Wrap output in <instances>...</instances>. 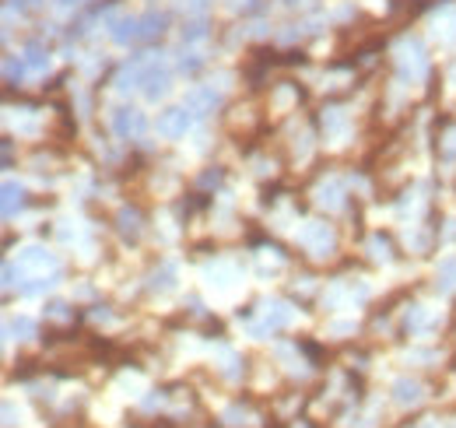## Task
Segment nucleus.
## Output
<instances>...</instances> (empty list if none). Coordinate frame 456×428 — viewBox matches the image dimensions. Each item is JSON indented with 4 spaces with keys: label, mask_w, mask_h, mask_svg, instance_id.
I'll use <instances>...</instances> for the list:
<instances>
[{
    "label": "nucleus",
    "mask_w": 456,
    "mask_h": 428,
    "mask_svg": "<svg viewBox=\"0 0 456 428\" xmlns=\"http://www.w3.org/2000/svg\"><path fill=\"white\" fill-rule=\"evenodd\" d=\"M144 95L147 99H158V95H165L169 91V71L165 67H158V64H144Z\"/></svg>",
    "instance_id": "nucleus-1"
},
{
    "label": "nucleus",
    "mask_w": 456,
    "mask_h": 428,
    "mask_svg": "<svg viewBox=\"0 0 456 428\" xmlns=\"http://www.w3.org/2000/svg\"><path fill=\"white\" fill-rule=\"evenodd\" d=\"M112 127H116L119 137H137L144 130V112H137V109H116Z\"/></svg>",
    "instance_id": "nucleus-2"
},
{
    "label": "nucleus",
    "mask_w": 456,
    "mask_h": 428,
    "mask_svg": "<svg viewBox=\"0 0 456 428\" xmlns=\"http://www.w3.org/2000/svg\"><path fill=\"white\" fill-rule=\"evenodd\" d=\"M187 127H190V112L187 109H169V112L158 116V134H165V137H182Z\"/></svg>",
    "instance_id": "nucleus-3"
},
{
    "label": "nucleus",
    "mask_w": 456,
    "mask_h": 428,
    "mask_svg": "<svg viewBox=\"0 0 456 428\" xmlns=\"http://www.w3.org/2000/svg\"><path fill=\"white\" fill-rule=\"evenodd\" d=\"M302 242H306L309 250H316V257H326L330 246H333V235L326 225H306V232H302Z\"/></svg>",
    "instance_id": "nucleus-4"
},
{
    "label": "nucleus",
    "mask_w": 456,
    "mask_h": 428,
    "mask_svg": "<svg viewBox=\"0 0 456 428\" xmlns=\"http://www.w3.org/2000/svg\"><path fill=\"white\" fill-rule=\"evenodd\" d=\"M141 36V18H116L112 21V39L116 43H130Z\"/></svg>",
    "instance_id": "nucleus-5"
},
{
    "label": "nucleus",
    "mask_w": 456,
    "mask_h": 428,
    "mask_svg": "<svg viewBox=\"0 0 456 428\" xmlns=\"http://www.w3.org/2000/svg\"><path fill=\"white\" fill-rule=\"evenodd\" d=\"M21 204H25V190L18 182H8L4 187V218H14V211H21Z\"/></svg>",
    "instance_id": "nucleus-6"
},
{
    "label": "nucleus",
    "mask_w": 456,
    "mask_h": 428,
    "mask_svg": "<svg viewBox=\"0 0 456 428\" xmlns=\"http://www.w3.org/2000/svg\"><path fill=\"white\" fill-rule=\"evenodd\" d=\"M25 67H28V71H36V74L46 71V67H49V53H46L39 43H32V46L25 49Z\"/></svg>",
    "instance_id": "nucleus-7"
},
{
    "label": "nucleus",
    "mask_w": 456,
    "mask_h": 428,
    "mask_svg": "<svg viewBox=\"0 0 456 428\" xmlns=\"http://www.w3.org/2000/svg\"><path fill=\"white\" fill-rule=\"evenodd\" d=\"M439 288L442 292H453L456 288V260H442L439 263Z\"/></svg>",
    "instance_id": "nucleus-8"
},
{
    "label": "nucleus",
    "mask_w": 456,
    "mask_h": 428,
    "mask_svg": "<svg viewBox=\"0 0 456 428\" xmlns=\"http://www.w3.org/2000/svg\"><path fill=\"white\" fill-rule=\"evenodd\" d=\"M393 390H397V401L400 404H418V396H421V386L418 383H407V379H400Z\"/></svg>",
    "instance_id": "nucleus-9"
},
{
    "label": "nucleus",
    "mask_w": 456,
    "mask_h": 428,
    "mask_svg": "<svg viewBox=\"0 0 456 428\" xmlns=\"http://www.w3.org/2000/svg\"><path fill=\"white\" fill-rule=\"evenodd\" d=\"M162 32H165V14L141 18V36H162Z\"/></svg>",
    "instance_id": "nucleus-10"
},
{
    "label": "nucleus",
    "mask_w": 456,
    "mask_h": 428,
    "mask_svg": "<svg viewBox=\"0 0 456 428\" xmlns=\"http://www.w3.org/2000/svg\"><path fill=\"white\" fill-rule=\"evenodd\" d=\"M215 102H218V95H215L211 88H204V91H190V95H187V106H190V109H204V106H215Z\"/></svg>",
    "instance_id": "nucleus-11"
},
{
    "label": "nucleus",
    "mask_w": 456,
    "mask_h": 428,
    "mask_svg": "<svg viewBox=\"0 0 456 428\" xmlns=\"http://www.w3.org/2000/svg\"><path fill=\"white\" fill-rule=\"evenodd\" d=\"M21 263H32V267H43V263H53V260H49V257H46L43 250H25V253H21Z\"/></svg>",
    "instance_id": "nucleus-12"
},
{
    "label": "nucleus",
    "mask_w": 456,
    "mask_h": 428,
    "mask_svg": "<svg viewBox=\"0 0 456 428\" xmlns=\"http://www.w3.org/2000/svg\"><path fill=\"white\" fill-rule=\"evenodd\" d=\"M137 211H123V235H130V239H137Z\"/></svg>",
    "instance_id": "nucleus-13"
},
{
    "label": "nucleus",
    "mask_w": 456,
    "mask_h": 428,
    "mask_svg": "<svg viewBox=\"0 0 456 428\" xmlns=\"http://www.w3.org/2000/svg\"><path fill=\"white\" fill-rule=\"evenodd\" d=\"M8 333H25V337H28V333H36V323L21 316V320H14V323L8 326Z\"/></svg>",
    "instance_id": "nucleus-14"
},
{
    "label": "nucleus",
    "mask_w": 456,
    "mask_h": 428,
    "mask_svg": "<svg viewBox=\"0 0 456 428\" xmlns=\"http://www.w3.org/2000/svg\"><path fill=\"white\" fill-rule=\"evenodd\" d=\"M182 39H204V21H190L187 28H182Z\"/></svg>",
    "instance_id": "nucleus-15"
},
{
    "label": "nucleus",
    "mask_w": 456,
    "mask_h": 428,
    "mask_svg": "<svg viewBox=\"0 0 456 428\" xmlns=\"http://www.w3.org/2000/svg\"><path fill=\"white\" fill-rule=\"evenodd\" d=\"M14 4H21V8H39L43 0H14Z\"/></svg>",
    "instance_id": "nucleus-16"
},
{
    "label": "nucleus",
    "mask_w": 456,
    "mask_h": 428,
    "mask_svg": "<svg viewBox=\"0 0 456 428\" xmlns=\"http://www.w3.org/2000/svg\"><path fill=\"white\" fill-rule=\"evenodd\" d=\"M285 4H306V0H285Z\"/></svg>",
    "instance_id": "nucleus-17"
}]
</instances>
